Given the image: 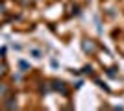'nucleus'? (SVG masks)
<instances>
[{"label": "nucleus", "instance_id": "f257e3e1", "mask_svg": "<svg viewBox=\"0 0 124 111\" xmlns=\"http://www.w3.org/2000/svg\"><path fill=\"white\" fill-rule=\"evenodd\" d=\"M82 48H83V52H87V54H94L96 52V43L91 41V39H83L82 41Z\"/></svg>", "mask_w": 124, "mask_h": 111}, {"label": "nucleus", "instance_id": "f03ea898", "mask_svg": "<svg viewBox=\"0 0 124 111\" xmlns=\"http://www.w3.org/2000/svg\"><path fill=\"white\" fill-rule=\"evenodd\" d=\"M52 89H54V91H59L61 95H67V93H69L65 81H59V80H54V81H52Z\"/></svg>", "mask_w": 124, "mask_h": 111}, {"label": "nucleus", "instance_id": "7ed1b4c3", "mask_svg": "<svg viewBox=\"0 0 124 111\" xmlns=\"http://www.w3.org/2000/svg\"><path fill=\"white\" fill-rule=\"evenodd\" d=\"M30 54H31V56H33L35 59H41V58H43V52L39 50V48H31V50H30Z\"/></svg>", "mask_w": 124, "mask_h": 111}, {"label": "nucleus", "instance_id": "20e7f679", "mask_svg": "<svg viewBox=\"0 0 124 111\" xmlns=\"http://www.w3.org/2000/svg\"><path fill=\"white\" fill-rule=\"evenodd\" d=\"M6 95H8V85H6V83H0V98L6 96Z\"/></svg>", "mask_w": 124, "mask_h": 111}, {"label": "nucleus", "instance_id": "39448f33", "mask_svg": "<svg viewBox=\"0 0 124 111\" xmlns=\"http://www.w3.org/2000/svg\"><path fill=\"white\" fill-rule=\"evenodd\" d=\"M2 74H6V65H0V76Z\"/></svg>", "mask_w": 124, "mask_h": 111}, {"label": "nucleus", "instance_id": "423d86ee", "mask_svg": "<svg viewBox=\"0 0 124 111\" xmlns=\"http://www.w3.org/2000/svg\"><path fill=\"white\" fill-rule=\"evenodd\" d=\"M0 11H4V4H0Z\"/></svg>", "mask_w": 124, "mask_h": 111}]
</instances>
